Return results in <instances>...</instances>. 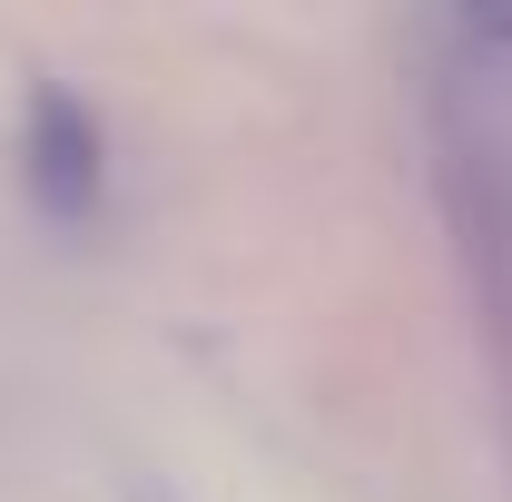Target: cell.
I'll use <instances>...</instances> for the list:
<instances>
[{"instance_id": "cell-1", "label": "cell", "mask_w": 512, "mask_h": 502, "mask_svg": "<svg viewBox=\"0 0 512 502\" xmlns=\"http://www.w3.org/2000/svg\"><path fill=\"white\" fill-rule=\"evenodd\" d=\"M30 178H40V197H50L60 217H79V207L99 197V128L79 119L69 99H40V128H30Z\"/></svg>"}]
</instances>
